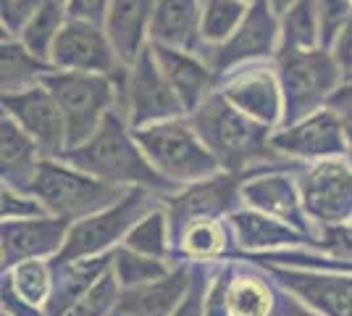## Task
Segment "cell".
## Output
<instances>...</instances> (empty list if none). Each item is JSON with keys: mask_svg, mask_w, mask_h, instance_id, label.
<instances>
[{"mask_svg": "<svg viewBox=\"0 0 352 316\" xmlns=\"http://www.w3.org/2000/svg\"><path fill=\"white\" fill-rule=\"evenodd\" d=\"M316 251L331 261H352V227L326 224L316 232Z\"/></svg>", "mask_w": 352, "mask_h": 316, "instance_id": "38", "label": "cell"}, {"mask_svg": "<svg viewBox=\"0 0 352 316\" xmlns=\"http://www.w3.org/2000/svg\"><path fill=\"white\" fill-rule=\"evenodd\" d=\"M321 21V48L329 50L342 27L352 19V0H316Z\"/></svg>", "mask_w": 352, "mask_h": 316, "instance_id": "37", "label": "cell"}, {"mask_svg": "<svg viewBox=\"0 0 352 316\" xmlns=\"http://www.w3.org/2000/svg\"><path fill=\"white\" fill-rule=\"evenodd\" d=\"M271 316H321L316 308H310L305 301H300L294 293L279 285V298H276V308Z\"/></svg>", "mask_w": 352, "mask_h": 316, "instance_id": "43", "label": "cell"}, {"mask_svg": "<svg viewBox=\"0 0 352 316\" xmlns=\"http://www.w3.org/2000/svg\"><path fill=\"white\" fill-rule=\"evenodd\" d=\"M206 271L200 269L195 274V282H192V290L187 293V298L182 301V306L174 311V316H206Z\"/></svg>", "mask_w": 352, "mask_h": 316, "instance_id": "39", "label": "cell"}, {"mask_svg": "<svg viewBox=\"0 0 352 316\" xmlns=\"http://www.w3.org/2000/svg\"><path fill=\"white\" fill-rule=\"evenodd\" d=\"M66 164L87 171L98 180L116 185V187H147L155 193H176L171 182H166L153 169L142 153L140 143L134 140V132L126 116L121 111H111L105 121L98 127V132L87 143L76 145L60 156Z\"/></svg>", "mask_w": 352, "mask_h": 316, "instance_id": "1", "label": "cell"}, {"mask_svg": "<svg viewBox=\"0 0 352 316\" xmlns=\"http://www.w3.org/2000/svg\"><path fill=\"white\" fill-rule=\"evenodd\" d=\"M50 66L58 72H82V74L118 76L126 72L121 66L116 50L100 24L66 19L50 50Z\"/></svg>", "mask_w": 352, "mask_h": 316, "instance_id": "11", "label": "cell"}, {"mask_svg": "<svg viewBox=\"0 0 352 316\" xmlns=\"http://www.w3.org/2000/svg\"><path fill=\"white\" fill-rule=\"evenodd\" d=\"M3 114H8L40 145L45 158H60L69 151L66 119L45 85L3 95Z\"/></svg>", "mask_w": 352, "mask_h": 316, "instance_id": "14", "label": "cell"}, {"mask_svg": "<svg viewBox=\"0 0 352 316\" xmlns=\"http://www.w3.org/2000/svg\"><path fill=\"white\" fill-rule=\"evenodd\" d=\"M74 222L60 216H37L21 222H3V271L27 258H56L66 245Z\"/></svg>", "mask_w": 352, "mask_h": 316, "instance_id": "17", "label": "cell"}, {"mask_svg": "<svg viewBox=\"0 0 352 316\" xmlns=\"http://www.w3.org/2000/svg\"><path fill=\"white\" fill-rule=\"evenodd\" d=\"M60 3H66V0H60Z\"/></svg>", "mask_w": 352, "mask_h": 316, "instance_id": "47", "label": "cell"}, {"mask_svg": "<svg viewBox=\"0 0 352 316\" xmlns=\"http://www.w3.org/2000/svg\"><path fill=\"white\" fill-rule=\"evenodd\" d=\"M155 0H111L103 30L121 66H132L150 45V21Z\"/></svg>", "mask_w": 352, "mask_h": 316, "instance_id": "20", "label": "cell"}, {"mask_svg": "<svg viewBox=\"0 0 352 316\" xmlns=\"http://www.w3.org/2000/svg\"><path fill=\"white\" fill-rule=\"evenodd\" d=\"M3 316H8V314H3Z\"/></svg>", "mask_w": 352, "mask_h": 316, "instance_id": "48", "label": "cell"}, {"mask_svg": "<svg viewBox=\"0 0 352 316\" xmlns=\"http://www.w3.org/2000/svg\"><path fill=\"white\" fill-rule=\"evenodd\" d=\"M239 198H242V177H239V171H219L210 180L187 185L182 193H171L168 196V209H171L168 222H171L174 242L190 222L221 216V213L234 209Z\"/></svg>", "mask_w": 352, "mask_h": 316, "instance_id": "16", "label": "cell"}, {"mask_svg": "<svg viewBox=\"0 0 352 316\" xmlns=\"http://www.w3.org/2000/svg\"><path fill=\"white\" fill-rule=\"evenodd\" d=\"M203 0H155L150 43L176 50H203Z\"/></svg>", "mask_w": 352, "mask_h": 316, "instance_id": "23", "label": "cell"}, {"mask_svg": "<svg viewBox=\"0 0 352 316\" xmlns=\"http://www.w3.org/2000/svg\"><path fill=\"white\" fill-rule=\"evenodd\" d=\"M261 266L271 277H276L281 287H287L321 316H352L350 271L294 269V266H276V264H261Z\"/></svg>", "mask_w": 352, "mask_h": 316, "instance_id": "15", "label": "cell"}, {"mask_svg": "<svg viewBox=\"0 0 352 316\" xmlns=\"http://www.w3.org/2000/svg\"><path fill=\"white\" fill-rule=\"evenodd\" d=\"M134 140L153 169L174 187H187L223 171L219 158L210 153L203 137L195 132L190 119H168L150 124L142 129H132Z\"/></svg>", "mask_w": 352, "mask_h": 316, "instance_id": "3", "label": "cell"}, {"mask_svg": "<svg viewBox=\"0 0 352 316\" xmlns=\"http://www.w3.org/2000/svg\"><path fill=\"white\" fill-rule=\"evenodd\" d=\"M321 48V21L316 0H297L279 16V50Z\"/></svg>", "mask_w": 352, "mask_h": 316, "instance_id": "29", "label": "cell"}, {"mask_svg": "<svg viewBox=\"0 0 352 316\" xmlns=\"http://www.w3.org/2000/svg\"><path fill=\"white\" fill-rule=\"evenodd\" d=\"M268 3H271V8L276 11V16H281L284 11H289V8H292L297 0H268Z\"/></svg>", "mask_w": 352, "mask_h": 316, "instance_id": "44", "label": "cell"}, {"mask_svg": "<svg viewBox=\"0 0 352 316\" xmlns=\"http://www.w3.org/2000/svg\"><path fill=\"white\" fill-rule=\"evenodd\" d=\"M121 114L126 116L132 129L187 116L150 45L121 76Z\"/></svg>", "mask_w": 352, "mask_h": 316, "instance_id": "8", "label": "cell"}, {"mask_svg": "<svg viewBox=\"0 0 352 316\" xmlns=\"http://www.w3.org/2000/svg\"><path fill=\"white\" fill-rule=\"evenodd\" d=\"M329 53L334 56L344 79L352 76V19L342 27V32H339L337 37H334V43L329 45Z\"/></svg>", "mask_w": 352, "mask_h": 316, "instance_id": "41", "label": "cell"}, {"mask_svg": "<svg viewBox=\"0 0 352 316\" xmlns=\"http://www.w3.org/2000/svg\"><path fill=\"white\" fill-rule=\"evenodd\" d=\"M124 245L132 248L137 253L155 258H171L174 253V238H171V222H168V211L155 206L147 211L145 216L132 227V232L124 238Z\"/></svg>", "mask_w": 352, "mask_h": 316, "instance_id": "30", "label": "cell"}, {"mask_svg": "<svg viewBox=\"0 0 352 316\" xmlns=\"http://www.w3.org/2000/svg\"><path fill=\"white\" fill-rule=\"evenodd\" d=\"M197 271L192 266H176L171 274L142 287H129L118 293L113 316H174L192 290Z\"/></svg>", "mask_w": 352, "mask_h": 316, "instance_id": "22", "label": "cell"}, {"mask_svg": "<svg viewBox=\"0 0 352 316\" xmlns=\"http://www.w3.org/2000/svg\"><path fill=\"white\" fill-rule=\"evenodd\" d=\"M302 209L310 222L344 224L352 222V166L342 158L313 161L297 174Z\"/></svg>", "mask_w": 352, "mask_h": 316, "instance_id": "10", "label": "cell"}, {"mask_svg": "<svg viewBox=\"0 0 352 316\" xmlns=\"http://www.w3.org/2000/svg\"><path fill=\"white\" fill-rule=\"evenodd\" d=\"M326 108H329V111H334V114H337L339 119L344 121L347 127H352V76L342 79V85L329 95Z\"/></svg>", "mask_w": 352, "mask_h": 316, "instance_id": "42", "label": "cell"}, {"mask_svg": "<svg viewBox=\"0 0 352 316\" xmlns=\"http://www.w3.org/2000/svg\"><path fill=\"white\" fill-rule=\"evenodd\" d=\"M45 3L47 0H0L3 37H16L19 40Z\"/></svg>", "mask_w": 352, "mask_h": 316, "instance_id": "35", "label": "cell"}, {"mask_svg": "<svg viewBox=\"0 0 352 316\" xmlns=\"http://www.w3.org/2000/svg\"><path fill=\"white\" fill-rule=\"evenodd\" d=\"M30 193L40 198L50 216H60L69 222H79L98 211L111 209L126 196L124 187L98 180L87 171L66 164L63 158H45L37 169Z\"/></svg>", "mask_w": 352, "mask_h": 316, "instance_id": "5", "label": "cell"}, {"mask_svg": "<svg viewBox=\"0 0 352 316\" xmlns=\"http://www.w3.org/2000/svg\"><path fill=\"white\" fill-rule=\"evenodd\" d=\"M248 8L250 6L242 0H203V24H200L203 48L223 45L248 16Z\"/></svg>", "mask_w": 352, "mask_h": 316, "instance_id": "32", "label": "cell"}, {"mask_svg": "<svg viewBox=\"0 0 352 316\" xmlns=\"http://www.w3.org/2000/svg\"><path fill=\"white\" fill-rule=\"evenodd\" d=\"M121 76L124 74L105 76L53 69L43 79L66 119L69 151L87 143L111 111H121Z\"/></svg>", "mask_w": 352, "mask_h": 316, "instance_id": "4", "label": "cell"}, {"mask_svg": "<svg viewBox=\"0 0 352 316\" xmlns=\"http://www.w3.org/2000/svg\"><path fill=\"white\" fill-rule=\"evenodd\" d=\"M229 229L219 216L210 219H195L182 229V235L176 238V245L184 256L195 264H216L229 248Z\"/></svg>", "mask_w": 352, "mask_h": 316, "instance_id": "27", "label": "cell"}, {"mask_svg": "<svg viewBox=\"0 0 352 316\" xmlns=\"http://www.w3.org/2000/svg\"><path fill=\"white\" fill-rule=\"evenodd\" d=\"M276 66L284 92V121L281 127L297 124L321 111L329 95L342 85V69L326 48L310 50H279Z\"/></svg>", "mask_w": 352, "mask_h": 316, "instance_id": "6", "label": "cell"}, {"mask_svg": "<svg viewBox=\"0 0 352 316\" xmlns=\"http://www.w3.org/2000/svg\"><path fill=\"white\" fill-rule=\"evenodd\" d=\"M242 3H248V6H250V3H255V0H242Z\"/></svg>", "mask_w": 352, "mask_h": 316, "instance_id": "46", "label": "cell"}, {"mask_svg": "<svg viewBox=\"0 0 352 316\" xmlns=\"http://www.w3.org/2000/svg\"><path fill=\"white\" fill-rule=\"evenodd\" d=\"M118 293H121V285L113 277V269H108L79 301L72 303L58 316H113L116 314Z\"/></svg>", "mask_w": 352, "mask_h": 316, "instance_id": "34", "label": "cell"}, {"mask_svg": "<svg viewBox=\"0 0 352 316\" xmlns=\"http://www.w3.org/2000/svg\"><path fill=\"white\" fill-rule=\"evenodd\" d=\"M347 161L352 166V127H347Z\"/></svg>", "mask_w": 352, "mask_h": 316, "instance_id": "45", "label": "cell"}, {"mask_svg": "<svg viewBox=\"0 0 352 316\" xmlns=\"http://www.w3.org/2000/svg\"><path fill=\"white\" fill-rule=\"evenodd\" d=\"M3 282L14 290L24 303L32 308H40L45 314V306L53 295V269L45 258H27L19 261L11 269H6Z\"/></svg>", "mask_w": 352, "mask_h": 316, "instance_id": "28", "label": "cell"}, {"mask_svg": "<svg viewBox=\"0 0 352 316\" xmlns=\"http://www.w3.org/2000/svg\"><path fill=\"white\" fill-rule=\"evenodd\" d=\"M229 229L239 248L252 253H274V251H292V248H313L305 232L294 229L281 219H274L263 211L242 209L229 213Z\"/></svg>", "mask_w": 352, "mask_h": 316, "instance_id": "21", "label": "cell"}, {"mask_svg": "<svg viewBox=\"0 0 352 316\" xmlns=\"http://www.w3.org/2000/svg\"><path fill=\"white\" fill-rule=\"evenodd\" d=\"M150 50L158 61L163 76L168 79L171 90L176 92V98L182 101L187 116H190L192 111H197L200 103L216 90V82H219L216 72L210 69V63L200 53L153 45V43H150Z\"/></svg>", "mask_w": 352, "mask_h": 316, "instance_id": "19", "label": "cell"}, {"mask_svg": "<svg viewBox=\"0 0 352 316\" xmlns=\"http://www.w3.org/2000/svg\"><path fill=\"white\" fill-rule=\"evenodd\" d=\"M276 53H279V16L268 0H255L250 3L248 16L242 19L234 34L223 45L203 53V59L210 63L216 76H221L234 66L271 59Z\"/></svg>", "mask_w": 352, "mask_h": 316, "instance_id": "12", "label": "cell"}, {"mask_svg": "<svg viewBox=\"0 0 352 316\" xmlns=\"http://www.w3.org/2000/svg\"><path fill=\"white\" fill-rule=\"evenodd\" d=\"M279 290L265 282L252 271H232L229 290H226V308L229 316H271L276 308Z\"/></svg>", "mask_w": 352, "mask_h": 316, "instance_id": "26", "label": "cell"}, {"mask_svg": "<svg viewBox=\"0 0 352 316\" xmlns=\"http://www.w3.org/2000/svg\"><path fill=\"white\" fill-rule=\"evenodd\" d=\"M111 0H66V11L72 19H82V21H92L103 27L105 14H108Z\"/></svg>", "mask_w": 352, "mask_h": 316, "instance_id": "40", "label": "cell"}, {"mask_svg": "<svg viewBox=\"0 0 352 316\" xmlns=\"http://www.w3.org/2000/svg\"><path fill=\"white\" fill-rule=\"evenodd\" d=\"M221 95L263 127H281L284 121V92L279 66L268 59L250 61L219 76Z\"/></svg>", "mask_w": 352, "mask_h": 316, "instance_id": "9", "label": "cell"}, {"mask_svg": "<svg viewBox=\"0 0 352 316\" xmlns=\"http://www.w3.org/2000/svg\"><path fill=\"white\" fill-rule=\"evenodd\" d=\"M0 90L3 95H14V92L30 90L43 85V79L53 66L45 59L34 56L30 48L24 45L21 40L16 37H3V45H0Z\"/></svg>", "mask_w": 352, "mask_h": 316, "instance_id": "25", "label": "cell"}, {"mask_svg": "<svg viewBox=\"0 0 352 316\" xmlns=\"http://www.w3.org/2000/svg\"><path fill=\"white\" fill-rule=\"evenodd\" d=\"M242 200L250 209L263 211L274 219H281L289 227L305 232L313 245H316V232L310 227V219L305 209H302V198H300V187L297 180L289 174H252L250 180L242 182Z\"/></svg>", "mask_w": 352, "mask_h": 316, "instance_id": "18", "label": "cell"}, {"mask_svg": "<svg viewBox=\"0 0 352 316\" xmlns=\"http://www.w3.org/2000/svg\"><path fill=\"white\" fill-rule=\"evenodd\" d=\"M190 124L219 158L223 171H242L245 166L276 156L271 148V127L236 111L221 90H213L197 111H192Z\"/></svg>", "mask_w": 352, "mask_h": 316, "instance_id": "2", "label": "cell"}, {"mask_svg": "<svg viewBox=\"0 0 352 316\" xmlns=\"http://www.w3.org/2000/svg\"><path fill=\"white\" fill-rule=\"evenodd\" d=\"M271 148L276 156L297 161H326L347 156V124L334 111L323 105L297 124L279 127L271 135Z\"/></svg>", "mask_w": 352, "mask_h": 316, "instance_id": "13", "label": "cell"}, {"mask_svg": "<svg viewBox=\"0 0 352 316\" xmlns=\"http://www.w3.org/2000/svg\"><path fill=\"white\" fill-rule=\"evenodd\" d=\"M155 200H158L155 190L132 187L111 209L98 211L87 219L74 222L69 229V238H66V245L60 248L58 256L53 258V264H72V261L105 256L118 240H124L132 232V227L147 211L155 209Z\"/></svg>", "mask_w": 352, "mask_h": 316, "instance_id": "7", "label": "cell"}, {"mask_svg": "<svg viewBox=\"0 0 352 316\" xmlns=\"http://www.w3.org/2000/svg\"><path fill=\"white\" fill-rule=\"evenodd\" d=\"M0 206H3V222H21V219H37L47 216L40 198L30 190H16V187H3L0 193Z\"/></svg>", "mask_w": 352, "mask_h": 316, "instance_id": "36", "label": "cell"}, {"mask_svg": "<svg viewBox=\"0 0 352 316\" xmlns=\"http://www.w3.org/2000/svg\"><path fill=\"white\" fill-rule=\"evenodd\" d=\"M66 19H69L66 3L47 0L43 8L37 11V16L30 21V27L24 30V34L19 40L30 48L34 56H40V59H45L50 63V50H53V43L58 37L60 27L66 24Z\"/></svg>", "mask_w": 352, "mask_h": 316, "instance_id": "33", "label": "cell"}, {"mask_svg": "<svg viewBox=\"0 0 352 316\" xmlns=\"http://www.w3.org/2000/svg\"><path fill=\"white\" fill-rule=\"evenodd\" d=\"M0 164H3V187L30 190L37 169L45 161L40 145L32 140L8 114L0 121Z\"/></svg>", "mask_w": 352, "mask_h": 316, "instance_id": "24", "label": "cell"}, {"mask_svg": "<svg viewBox=\"0 0 352 316\" xmlns=\"http://www.w3.org/2000/svg\"><path fill=\"white\" fill-rule=\"evenodd\" d=\"M111 269H113V277L118 280L121 290H129V287H142L161 280L166 274H171L174 266L166 258L145 256V253H137L126 245H118V248H113Z\"/></svg>", "mask_w": 352, "mask_h": 316, "instance_id": "31", "label": "cell"}]
</instances>
